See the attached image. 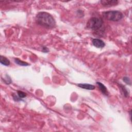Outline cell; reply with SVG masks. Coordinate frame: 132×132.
Masks as SVG:
<instances>
[{
  "instance_id": "6da1fadb",
  "label": "cell",
  "mask_w": 132,
  "mask_h": 132,
  "mask_svg": "<svg viewBox=\"0 0 132 132\" xmlns=\"http://www.w3.org/2000/svg\"><path fill=\"white\" fill-rule=\"evenodd\" d=\"M35 20L38 24L47 29L53 28L56 25L54 18L51 14L47 12L38 13L36 15Z\"/></svg>"
},
{
  "instance_id": "7a4b0ae2",
  "label": "cell",
  "mask_w": 132,
  "mask_h": 132,
  "mask_svg": "<svg viewBox=\"0 0 132 132\" xmlns=\"http://www.w3.org/2000/svg\"><path fill=\"white\" fill-rule=\"evenodd\" d=\"M87 28L91 29L94 33L99 35L104 34L105 28L103 20L100 18L92 17L90 19L87 23Z\"/></svg>"
},
{
  "instance_id": "3957f363",
  "label": "cell",
  "mask_w": 132,
  "mask_h": 132,
  "mask_svg": "<svg viewBox=\"0 0 132 132\" xmlns=\"http://www.w3.org/2000/svg\"><path fill=\"white\" fill-rule=\"evenodd\" d=\"M103 15L106 19L114 22L119 21L124 17L123 14L117 10L104 12L103 13Z\"/></svg>"
},
{
  "instance_id": "277c9868",
  "label": "cell",
  "mask_w": 132,
  "mask_h": 132,
  "mask_svg": "<svg viewBox=\"0 0 132 132\" xmlns=\"http://www.w3.org/2000/svg\"><path fill=\"white\" fill-rule=\"evenodd\" d=\"M100 3L105 7H111L117 5L119 3V1L117 0H102Z\"/></svg>"
},
{
  "instance_id": "5b68a950",
  "label": "cell",
  "mask_w": 132,
  "mask_h": 132,
  "mask_svg": "<svg viewBox=\"0 0 132 132\" xmlns=\"http://www.w3.org/2000/svg\"><path fill=\"white\" fill-rule=\"evenodd\" d=\"M93 45L97 47V48H103L105 46V44L104 42L100 39L95 38L93 39L92 41Z\"/></svg>"
},
{
  "instance_id": "8992f818",
  "label": "cell",
  "mask_w": 132,
  "mask_h": 132,
  "mask_svg": "<svg viewBox=\"0 0 132 132\" xmlns=\"http://www.w3.org/2000/svg\"><path fill=\"white\" fill-rule=\"evenodd\" d=\"M97 85L98 86L99 88L100 89V90L102 92L103 94H104L105 96H108V92L106 87H105L104 85H103V84H102L101 82H97Z\"/></svg>"
},
{
  "instance_id": "52a82bcc",
  "label": "cell",
  "mask_w": 132,
  "mask_h": 132,
  "mask_svg": "<svg viewBox=\"0 0 132 132\" xmlns=\"http://www.w3.org/2000/svg\"><path fill=\"white\" fill-rule=\"evenodd\" d=\"M77 86L80 88L85 89L86 90H94L96 88V87L94 85L88 84H78Z\"/></svg>"
},
{
  "instance_id": "ba28073f",
  "label": "cell",
  "mask_w": 132,
  "mask_h": 132,
  "mask_svg": "<svg viewBox=\"0 0 132 132\" xmlns=\"http://www.w3.org/2000/svg\"><path fill=\"white\" fill-rule=\"evenodd\" d=\"M119 88L120 89V90H121V91L122 92L124 96L126 98H128L129 97V91L128 90V89L125 88V87L124 86H123L122 84H119Z\"/></svg>"
},
{
  "instance_id": "9c48e42d",
  "label": "cell",
  "mask_w": 132,
  "mask_h": 132,
  "mask_svg": "<svg viewBox=\"0 0 132 132\" xmlns=\"http://www.w3.org/2000/svg\"><path fill=\"white\" fill-rule=\"evenodd\" d=\"M0 62L2 65L6 66H8L10 64V60L8 59L2 55L0 56Z\"/></svg>"
},
{
  "instance_id": "30bf717a",
  "label": "cell",
  "mask_w": 132,
  "mask_h": 132,
  "mask_svg": "<svg viewBox=\"0 0 132 132\" xmlns=\"http://www.w3.org/2000/svg\"><path fill=\"white\" fill-rule=\"evenodd\" d=\"M14 60H15V64H17V65L21 66H28L29 65L28 63H27L26 62H25V61H23L20 60L18 59H15Z\"/></svg>"
},
{
  "instance_id": "8fae6325",
  "label": "cell",
  "mask_w": 132,
  "mask_h": 132,
  "mask_svg": "<svg viewBox=\"0 0 132 132\" xmlns=\"http://www.w3.org/2000/svg\"><path fill=\"white\" fill-rule=\"evenodd\" d=\"M17 94H18V96L21 99L24 98L25 97H26V96H27V94H26V93H25L22 91H20V90H18Z\"/></svg>"
},
{
  "instance_id": "7c38bea8",
  "label": "cell",
  "mask_w": 132,
  "mask_h": 132,
  "mask_svg": "<svg viewBox=\"0 0 132 132\" xmlns=\"http://www.w3.org/2000/svg\"><path fill=\"white\" fill-rule=\"evenodd\" d=\"M4 81L6 84H10L12 83L11 78H10L7 75H6V77H5Z\"/></svg>"
},
{
  "instance_id": "4fadbf2b",
  "label": "cell",
  "mask_w": 132,
  "mask_h": 132,
  "mask_svg": "<svg viewBox=\"0 0 132 132\" xmlns=\"http://www.w3.org/2000/svg\"><path fill=\"white\" fill-rule=\"evenodd\" d=\"M123 81L128 85H131V81L129 77H124L123 78Z\"/></svg>"
},
{
  "instance_id": "5bb4252c",
  "label": "cell",
  "mask_w": 132,
  "mask_h": 132,
  "mask_svg": "<svg viewBox=\"0 0 132 132\" xmlns=\"http://www.w3.org/2000/svg\"><path fill=\"white\" fill-rule=\"evenodd\" d=\"M13 97L14 100V101H15L18 102V101H22V99L20 98L18 96H17V95H15V94H13Z\"/></svg>"
},
{
  "instance_id": "9a60e30c",
  "label": "cell",
  "mask_w": 132,
  "mask_h": 132,
  "mask_svg": "<svg viewBox=\"0 0 132 132\" xmlns=\"http://www.w3.org/2000/svg\"><path fill=\"white\" fill-rule=\"evenodd\" d=\"M77 15H78V16L79 17H83L84 15V14L83 11H82V10H77Z\"/></svg>"
},
{
  "instance_id": "2e32d148",
  "label": "cell",
  "mask_w": 132,
  "mask_h": 132,
  "mask_svg": "<svg viewBox=\"0 0 132 132\" xmlns=\"http://www.w3.org/2000/svg\"><path fill=\"white\" fill-rule=\"evenodd\" d=\"M42 51H43V52L44 53H47V52H49V49H47L46 46H43V50H42Z\"/></svg>"
}]
</instances>
